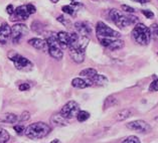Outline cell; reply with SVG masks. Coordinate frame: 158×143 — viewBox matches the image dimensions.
I'll return each instance as SVG.
<instances>
[{"mask_svg":"<svg viewBox=\"0 0 158 143\" xmlns=\"http://www.w3.org/2000/svg\"><path fill=\"white\" fill-rule=\"evenodd\" d=\"M52 128L51 126L44 122H35L28 125L25 128L24 134L25 136L32 139V140H37V139H42L47 137L51 133Z\"/></svg>","mask_w":158,"mask_h":143,"instance_id":"1","label":"cell"},{"mask_svg":"<svg viewBox=\"0 0 158 143\" xmlns=\"http://www.w3.org/2000/svg\"><path fill=\"white\" fill-rule=\"evenodd\" d=\"M132 38L140 45H147L151 40L150 29L143 23H137L132 29Z\"/></svg>","mask_w":158,"mask_h":143,"instance_id":"2","label":"cell"},{"mask_svg":"<svg viewBox=\"0 0 158 143\" xmlns=\"http://www.w3.org/2000/svg\"><path fill=\"white\" fill-rule=\"evenodd\" d=\"M45 40L48 44V51L49 56L56 61H60L64 57V52L59 44L56 34L53 32H48L47 37H45Z\"/></svg>","mask_w":158,"mask_h":143,"instance_id":"3","label":"cell"},{"mask_svg":"<svg viewBox=\"0 0 158 143\" xmlns=\"http://www.w3.org/2000/svg\"><path fill=\"white\" fill-rule=\"evenodd\" d=\"M9 60L12 61L14 67L19 71L29 72L33 69V64L28 59H26L23 56L19 55L17 53H9Z\"/></svg>","mask_w":158,"mask_h":143,"instance_id":"4","label":"cell"},{"mask_svg":"<svg viewBox=\"0 0 158 143\" xmlns=\"http://www.w3.org/2000/svg\"><path fill=\"white\" fill-rule=\"evenodd\" d=\"M96 34L98 37L104 38H120L121 33L116 30L112 29L110 26H108L103 21H99L96 25Z\"/></svg>","mask_w":158,"mask_h":143,"instance_id":"5","label":"cell"},{"mask_svg":"<svg viewBox=\"0 0 158 143\" xmlns=\"http://www.w3.org/2000/svg\"><path fill=\"white\" fill-rule=\"evenodd\" d=\"M109 17L111 20L115 23V25H117L120 28H126L129 25H131V22L129 20L128 15L123 14L120 10L118 9H111L109 11Z\"/></svg>","mask_w":158,"mask_h":143,"instance_id":"6","label":"cell"},{"mask_svg":"<svg viewBox=\"0 0 158 143\" xmlns=\"http://www.w3.org/2000/svg\"><path fill=\"white\" fill-rule=\"evenodd\" d=\"M28 33V28L24 23H16L11 27V37L10 40L13 44H17L20 42L21 38Z\"/></svg>","mask_w":158,"mask_h":143,"instance_id":"7","label":"cell"},{"mask_svg":"<svg viewBox=\"0 0 158 143\" xmlns=\"http://www.w3.org/2000/svg\"><path fill=\"white\" fill-rule=\"evenodd\" d=\"M80 112V105L76 101H69L61 108L60 113L67 119H73L77 117Z\"/></svg>","mask_w":158,"mask_h":143,"instance_id":"8","label":"cell"},{"mask_svg":"<svg viewBox=\"0 0 158 143\" xmlns=\"http://www.w3.org/2000/svg\"><path fill=\"white\" fill-rule=\"evenodd\" d=\"M127 128H129L131 130H134L136 132H139V133H143V134H147L149 132H151V126L146 121L143 120H135L132 122H129L126 124Z\"/></svg>","mask_w":158,"mask_h":143,"instance_id":"9","label":"cell"},{"mask_svg":"<svg viewBox=\"0 0 158 143\" xmlns=\"http://www.w3.org/2000/svg\"><path fill=\"white\" fill-rule=\"evenodd\" d=\"M29 15H30V13L27 9V6L20 5V6H18L17 8H15L14 13L11 15V16H12L11 20L12 21H24V20H27Z\"/></svg>","mask_w":158,"mask_h":143,"instance_id":"10","label":"cell"},{"mask_svg":"<svg viewBox=\"0 0 158 143\" xmlns=\"http://www.w3.org/2000/svg\"><path fill=\"white\" fill-rule=\"evenodd\" d=\"M75 29L80 36H90L92 32H93V28H92L91 23L87 21H77L75 23Z\"/></svg>","mask_w":158,"mask_h":143,"instance_id":"11","label":"cell"},{"mask_svg":"<svg viewBox=\"0 0 158 143\" xmlns=\"http://www.w3.org/2000/svg\"><path fill=\"white\" fill-rule=\"evenodd\" d=\"M11 37V27L7 22L0 25V44H6Z\"/></svg>","mask_w":158,"mask_h":143,"instance_id":"12","label":"cell"},{"mask_svg":"<svg viewBox=\"0 0 158 143\" xmlns=\"http://www.w3.org/2000/svg\"><path fill=\"white\" fill-rule=\"evenodd\" d=\"M85 53L84 51H81L76 48H69V53L72 57V60L77 64H82L85 61Z\"/></svg>","mask_w":158,"mask_h":143,"instance_id":"13","label":"cell"},{"mask_svg":"<svg viewBox=\"0 0 158 143\" xmlns=\"http://www.w3.org/2000/svg\"><path fill=\"white\" fill-rule=\"evenodd\" d=\"M57 40L60 45L61 48H69L71 44V36L70 33L65 32H60L59 33H56Z\"/></svg>","mask_w":158,"mask_h":143,"instance_id":"14","label":"cell"},{"mask_svg":"<svg viewBox=\"0 0 158 143\" xmlns=\"http://www.w3.org/2000/svg\"><path fill=\"white\" fill-rule=\"evenodd\" d=\"M72 86L77 89H85L87 87H91L92 83L89 78L83 79V78H75L72 81Z\"/></svg>","mask_w":158,"mask_h":143,"instance_id":"15","label":"cell"},{"mask_svg":"<svg viewBox=\"0 0 158 143\" xmlns=\"http://www.w3.org/2000/svg\"><path fill=\"white\" fill-rule=\"evenodd\" d=\"M28 44L31 45L32 48H36V49H47L48 48V44H47V40H41V38H38V37H33V38H30L28 40Z\"/></svg>","mask_w":158,"mask_h":143,"instance_id":"16","label":"cell"},{"mask_svg":"<svg viewBox=\"0 0 158 143\" xmlns=\"http://www.w3.org/2000/svg\"><path fill=\"white\" fill-rule=\"evenodd\" d=\"M51 122L52 125L57 126V127H63V126H67L69 123H68V119L64 118L63 115L60 113L59 114H55L52 116L51 118Z\"/></svg>","mask_w":158,"mask_h":143,"instance_id":"17","label":"cell"},{"mask_svg":"<svg viewBox=\"0 0 158 143\" xmlns=\"http://www.w3.org/2000/svg\"><path fill=\"white\" fill-rule=\"evenodd\" d=\"M92 83V86H105V85L108 84V79L106 76L104 75H99V74H96L94 77L92 78H89Z\"/></svg>","mask_w":158,"mask_h":143,"instance_id":"18","label":"cell"},{"mask_svg":"<svg viewBox=\"0 0 158 143\" xmlns=\"http://www.w3.org/2000/svg\"><path fill=\"white\" fill-rule=\"evenodd\" d=\"M19 121V117L14 113H5L0 117V122L5 124H13Z\"/></svg>","mask_w":158,"mask_h":143,"instance_id":"19","label":"cell"},{"mask_svg":"<svg viewBox=\"0 0 158 143\" xmlns=\"http://www.w3.org/2000/svg\"><path fill=\"white\" fill-rule=\"evenodd\" d=\"M133 115V110L128 108V109H123L117 114L116 120L117 121H124L126 119H128L129 117Z\"/></svg>","mask_w":158,"mask_h":143,"instance_id":"20","label":"cell"},{"mask_svg":"<svg viewBox=\"0 0 158 143\" xmlns=\"http://www.w3.org/2000/svg\"><path fill=\"white\" fill-rule=\"evenodd\" d=\"M123 46H124V40H120V38H116V40H114L111 42L110 45L108 46L107 48L111 52H114V51H119V49L123 48Z\"/></svg>","mask_w":158,"mask_h":143,"instance_id":"21","label":"cell"},{"mask_svg":"<svg viewBox=\"0 0 158 143\" xmlns=\"http://www.w3.org/2000/svg\"><path fill=\"white\" fill-rule=\"evenodd\" d=\"M118 104V100L116 99L115 96H109L107 97L105 102H104V109H107V108H110V107H114L115 105Z\"/></svg>","mask_w":158,"mask_h":143,"instance_id":"22","label":"cell"},{"mask_svg":"<svg viewBox=\"0 0 158 143\" xmlns=\"http://www.w3.org/2000/svg\"><path fill=\"white\" fill-rule=\"evenodd\" d=\"M96 74H98L97 69L93 68H88V69H83V71H81L80 76L84 77V78H92V77H94Z\"/></svg>","mask_w":158,"mask_h":143,"instance_id":"23","label":"cell"},{"mask_svg":"<svg viewBox=\"0 0 158 143\" xmlns=\"http://www.w3.org/2000/svg\"><path fill=\"white\" fill-rule=\"evenodd\" d=\"M44 29V25L42 22L35 20L31 23V30L32 32H36V33H42Z\"/></svg>","mask_w":158,"mask_h":143,"instance_id":"24","label":"cell"},{"mask_svg":"<svg viewBox=\"0 0 158 143\" xmlns=\"http://www.w3.org/2000/svg\"><path fill=\"white\" fill-rule=\"evenodd\" d=\"M10 139V134L8 131H6L4 128L0 127V143H7Z\"/></svg>","mask_w":158,"mask_h":143,"instance_id":"25","label":"cell"},{"mask_svg":"<svg viewBox=\"0 0 158 143\" xmlns=\"http://www.w3.org/2000/svg\"><path fill=\"white\" fill-rule=\"evenodd\" d=\"M150 33H151V37L156 42H158V24L157 23H153L150 26Z\"/></svg>","mask_w":158,"mask_h":143,"instance_id":"26","label":"cell"},{"mask_svg":"<svg viewBox=\"0 0 158 143\" xmlns=\"http://www.w3.org/2000/svg\"><path fill=\"white\" fill-rule=\"evenodd\" d=\"M89 118H90V113L87 111H80L78 115H77V119H78V121L81 123L87 121Z\"/></svg>","mask_w":158,"mask_h":143,"instance_id":"27","label":"cell"},{"mask_svg":"<svg viewBox=\"0 0 158 143\" xmlns=\"http://www.w3.org/2000/svg\"><path fill=\"white\" fill-rule=\"evenodd\" d=\"M61 10L64 11V13H67L69 15H74L75 14V11H76V8H74V6L73 5H64L61 7Z\"/></svg>","mask_w":158,"mask_h":143,"instance_id":"28","label":"cell"},{"mask_svg":"<svg viewBox=\"0 0 158 143\" xmlns=\"http://www.w3.org/2000/svg\"><path fill=\"white\" fill-rule=\"evenodd\" d=\"M121 143H141V142H140V139L137 136L131 135V136H128L127 138H125Z\"/></svg>","mask_w":158,"mask_h":143,"instance_id":"29","label":"cell"},{"mask_svg":"<svg viewBox=\"0 0 158 143\" xmlns=\"http://www.w3.org/2000/svg\"><path fill=\"white\" fill-rule=\"evenodd\" d=\"M57 21L60 22L61 24L64 25L65 27H70V24H71V21L69 20L68 18H65L64 15H60V16H57Z\"/></svg>","mask_w":158,"mask_h":143,"instance_id":"30","label":"cell"},{"mask_svg":"<svg viewBox=\"0 0 158 143\" xmlns=\"http://www.w3.org/2000/svg\"><path fill=\"white\" fill-rule=\"evenodd\" d=\"M30 119V113L28 111H24L22 112V114L19 116V121L20 122H26Z\"/></svg>","mask_w":158,"mask_h":143,"instance_id":"31","label":"cell"},{"mask_svg":"<svg viewBox=\"0 0 158 143\" xmlns=\"http://www.w3.org/2000/svg\"><path fill=\"white\" fill-rule=\"evenodd\" d=\"M121 9L124 11V12H126L127 14H133V13H135V11H136L133 7H131L129 5H126V4L121 5Z\"/></svg>","mask_w":158,"mask_h":143,"instance_id":"32","label":"cell"},{"mask_svg":"<svg viewBox=\"0 0 158 143\" xmlns=\"http://www.w3.org/2000/svg\"><path fill=\"white\" fill-rule=\"evenodd\" d=\"M149 91L151 92H158V79L153 81L151 85L149 86Z\"/></svg>","mask_w":158,"mask_h":143,"instance_id":"33","label":"cell"},{"mask_svg":"<svg viewBox=\"0 0 158 143\" xmlns=\"http://www.w3.org/2000/svg\"><path fill=\"white\" fill-rule=\"evenodd\" d=\"M14 130L16 131V133L17 134H22V133H24V131H25V127L23 125H20V124H18V125H15L14 127Z\"/></svg>","mask_w":158,"mask_h":143,"instance_id":"34","label":"cell"},{"mask_svg":"<svg viewBox=\"0 0 158 143\" xmlns=\"http://www.w3.org/2000/svg\"><path fill=\"white\" fill-rule=\"evenodd\" d=\"M141 12H142V14H143L146 18H153V17H154V13L152 12L151 10H146V9H143V10L141 11Z\"/></svg>","mask_w":158,"mask_h":143,"instance_id":"35","label":"cell"},{"mask_svg":"<svg viewBox=\"0 0 158 143\" xmlns=\"http://www.w3.org/2000/svg\"><path fill=\"white\" fill-rule=\"evenodd\" d=\"M18 88H19V90L22 91V92L28 91L29 89H30V85H29L28 83H21V84L18 86Z\"/></svg>","mask_w":158,"mask_h":143,"instance_id":"36","label":"cell"},{"mask_svg":"<svg viewBox=\"0 0 158 143\" xmlns=\"http://www.w3.org/2000/svg\"><path fill=\"white\" fill-rule=\"evenodd\" d=\"M14 10H15V8L13 7V5L12 4H8L7 5V7H6V12H7V14L8 15H12L13 13H14Z\"/></svg>","mask_w":158,"mask_h":143,"instance_id":"37","label":"cell"},{"mask_svg":"<svg viewBox=\"0 0 158 143\" xmlns=\"http://www.w3.org/2000/svg\"><path fill=\"white\" fill-rule=\"evenodd\" d=\"M26 6H27V9L29 11L30 15L34 14V13L36 12V8H35V6H34V5H32V4H26Z\"/></svg>","mask_w":158,"mask_h":143,"instance_id":"38","label":"cell"},{"mask_svg":"<svg viewBox=\"0 0 158 143\" xmlns=\"http://www.w3.org/2000/svg\"><path fill=\"white\" fill-rule=\"evenodd\" d=\"M129 20L131 22V24H135V23H138V17L134 16V15H128Z\"/></svg>","mask_w":158,"mask_h":143,"instance_id":"39","label":"cell"},{"mask_svg":"<svg viewBox=\"0 0 158 143\" xmlns=\"http://www.w3.org/2000/svg\"><path fill=\"white\" fill-rule=\"evenodd\" d=\"M134 2H138V3H142V4H144V3L148 2V0H132Z\"/></svg>","mask_w":158,"mask_h":143,"instance_id":"40","label":"cell"},{"mask_svg":"<svg viewBox=\"0 0 158 143\" xmlns=\"http://www.w3.org/2000/svg\"><path fill=\"white\" fill-rule=\"evenodd\" d=\"M49 143H60V141L59 140V139H55V140H52V142H49Z\"/></svg>","mask_w":158,"mask_h":143,"instance_id":"41","label":"cell"},{"mask_svg":"<svg viewBox=\"0 0 158 143\" xmlns=\"http://www.w3.org/2000/svg\"><path fill=\"white\" fill-rule=\"evenodd\" d=\"M51 1H52V3H57V2H59V0H51Z\"/></svg>","mask_w":158,"mask_h":143,"instance_id":"42","label":"cell"},{"mask_svg":"<svg viewBox=\"0 0 158 143\" xmlns=\"http://www.w3.org/2000/svg\"><path fill=\"white\" fill-rule=\"evenodd\" d=\"M72 1H78V0H72Z\"/></svg>","mask_w":158,"mask_h":143,"instance_id":"43","label":"cell"},{"mask_svg":"<svg viewBox=\"0 0 158 143\" xmlns=\"http://www.w3.org/2000/svg\"><path fill=\"white\" fill-rule=\"evenodd\" d=\"M93 1H96V0H93Z\"/></svg>","mask_w":158,"mask_h":143,"instance_id":"44","label":"cell"}]
</instances>
